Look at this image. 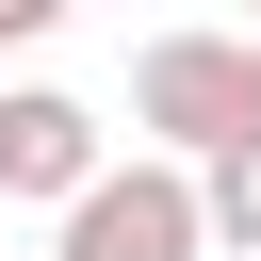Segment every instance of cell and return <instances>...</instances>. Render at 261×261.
<instances>
[{"label": "cell", "instance_id": "obj_5", "mask_svg": "<svg viewBox=\"0 0 261 261\" xmlns=\"http://www.w3.org/2000/svg\"><path fill=\"white\" fill-rule=\"evenodd\" d=\"M65 16H82V0H0V49H49Z\"/></svg>", "mask_w": 261, "mask_h": 261}, {"label": "cell", "instance_id": "obj_3", "mask_svg": "<svg viewBox=\"0 0 261 261\" xmlns=\"http://www.w3.org/2000/svg\"><path fill=\"white\" fill-rule=\"evenodd\" d=\"M114 147H98V98H65V82H0V196H82Z\"/></svg>", "mask_w": 261, "mask_h": 261}, {"label": "cell", "instance_id": "obj_2", "mask_svg": "<svg viewBox=\"0 0 261 261\" xmlns=\"http://www.w3.org/2000/svg\"><path fill=\"white\" fill-rule=\"evenodd\" d=\"M49 261H212V228H196V163H98L82 196H65V228H49Z\"/></svg>", "mask_w": 261, "mask_h": 261}, {"label": "cell", "instance_id": "obj_1", "mask_svg": "<svg viewBox=\"0 0 261 261\" xmlns=\"http://www.w3.org/2000/svg\"><path fill=\"white\" fill-rule=\"evenodd\" d=\"M130 130L163 163H212L261 130V33H147L130 49Z\"/></svg>", "mask_w": 261, "mask_h": 261}, {"label": "cell", "instance_id": "obj_4", "mask_svg": "<svg viewBox=\"0 0 261 261\" xmlns=\"http://www.w3.org/2000/svg\"><path fill=\"white\" fill-rule=\"evenodd\" d=\"M196 228H212V261H261V130L196 163Z\"/></svg>", "mask_w": 261, "mask_h": 261}]
</instances>
